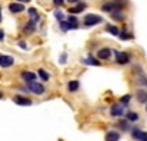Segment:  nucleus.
Instances as JSON below:
<instances>
[{
    "instance_id": "f257e3e1",
    "label": "nucleus",
    "mask_w": 147,
    "mask_h": 141,
    "mask_svg": "<svg viewBox=\"0 0 147 141\" xmlns=\"http://www.w3.org/2000/svg\"><path fill=\"white\" fill-rule=\"evenodd\" d=\"M99 22H102V16L94 15V13L85 15V18H84V25H85V27H93V25H97Z\"/></svg>"
},
{
    "instance_id": "f03ea898",
    "label": "nucleus",
    "mask_w": 147,
    "mask_h": 141,
    "mask_svg": "<svg viewBox=\"0 0 147 141\" xmlns=\"http://www.w3.org/2000/svg\"><path fill=\"white\" fill-rule=\"evenodd\" d=\"M28 90H30V91H32L34 94H43V93L46 91L44 85H43V84H40V82H35V81L28 82Z\"/></svg>"
},
{
    "instance_id": "7ed1b4c3",
    "label": "nucleus",
    "mask_w": 147,
    "mask_h": 141,
    "mask_svg": "<svg viewBox=\"0 0 147 141\" xmlns=\"http://www.w3.org/2000/svg\"><path fill=\"white\" fill-rule=\"evenodd\" d=\"M115 54H116V63H119V65L129 63V54H127L124 52H115Z\"/></svg>"
},
{
    "instance_id": "20e7f679",
    "label": "nucleus",
    "mask_w": 147,
    "mask_h": 141,
    "mask_svg": "<svg viewBox=\"0 0 147 141\" xmlns=\"http://www.w3.org/2000/svg\"><path fill=\"white\" fill-rule=\"evenodd\" d=\"M110 115H112V116H118V117H121L122 115H124V104H121V103L113 104L112 107H110Z\"/></svg>"
},
{
    "instance_id": "39448f33",
    "label": "nucleus",
    "mask_w": 147,
    "mask_h": 141,
    "mask_svg": "<svg viewBox=\"0 0 147 141\" xmlns=\"http://www.w3.org/2000/svg\"><path fill=\"white\" fill-rule=\"evenodd\" d=\"M13 57L12 56H3V54H0V66L2 68H9L13 65Z\"/></svg>"
},
{
    "instance_id": "423d86ee",
    "label": "nucleus",
    "mask_w": 147,
    "mask_h": 141,
    "mask_svg": "<svg viewBox=\"0 0 147 141\" xmlns=\"http://www.w3.org/2000/svg\"><path fill=\"white\" fill-rule=\"evenodd\" d=\"M110 54H112V50H110L109 47H103V49H100L99 52H97V57L103 59V60H107V59L110 57Z\"/></svg>"
},
{
    "instance_id": "0eeeda50",
    "label": "nucleus",
    "mask_w": 147,
    "mask_h": 141,
    "mask_svg": "<svg viewBox=\"0 0 147 141\" xmlns=\"http://www.w3.org/2000/svg\"><path fill=\"white\" fill-rule=\"evenodd\" d=\"M9 10L12 12V13H21V12L25 10V6H24L22 3H10L9 5Z\"/></svg>"
},
{
    "instance_id": "6e6552de",
    "label": "nucleus",
    "mask_w": 147,
    "mask_h": 141,
    "mask_svg": "<svg viewBox=\"0 0 147 141\" xmlns=\"http://www.w3.org/2000/svg\"><path fill=\"white\" fill-rule=\"evenodd\" d=\"M13 101H15L16 104H19V106H30V104L32 103L30 99L22 97V96H15V97H13Z\"/></svg>"
},
{
    "instance_id": "1a4fd4ad",
    "label": "nucleus",
    "mask_w": 147,
    "mask_h": 141,
    "mask_svg": "<svg viewBox=\"0 0 147 141\" xmlns=\"http://www.w3.org/2000/svg\"><path fill=\"white\" fill-rule=\"evenodd\" d=\"M132 138H136V140H140V141H143L146 137H147V132H144V131H141V129H138V128H136V129H132Z\"/></svg>"
},
{
    "instance_id": "9d476101",
    "label": "nucleus",
    "mask_w": 147,
    "mask_h": 141,
    "mask_svg": "<svg viewBox=\"0 0 147 141\" xmlns=\"http://www.w3.org/2000/svg\"><path fill=\"white\" fill-rule=\"evenodd\" d=\"M21 77H22V79H24V81L31 82V81H35V78H37V74H34V72H30V70H24V72L21 74Z\"/></svg>"
},
{
    "instance_id": "9b49d317",
    "label": "nucleus",
    "mask_w": 147,
    "mask_h": 141,
    "mask_svg": "<svg viewBox=\"0 0 147 141\" xmlns=\"http://www.w3.org/2000/svg\"><path fill=\"white\" fill-rule=\"evenodd\" d=\"M87 7V5L85 3H78V5H75V6H72L71 9H69V13H74V15H77V13H81V12Z\"/></svg>"
},
{
    "instance_id": "f8f14e48",
    "label": "nucleus",
    "mask_w": 147,
    "mask_h": 141,
    "mask_svg": "<svg viewBox=\"0 0 147 141\" xmlns=\"http://www.w3.org/2000/svg\"><path fill=\"white\" fill-rule=\"evenodd\" d=\"M119 138H121V134L119 132H116V131H109L107 134H106V141H119Z\"/></svg>"
},
{
    "instance_id": "ddd939ff",
    "label": "nucleus",
    "mask_w": 147,
    "mask_h": 141,
    "mask_svg": "<svg viewBox=\"0 0 147 141\" xmlns=\"http://www.w3.org/2000/svg\"><path fill=\"white\" fill-rule=\"evenodd\" d=\"M35 25H37L35 22L28 21V22L25 23V27H24V32H25V34H31V32H34V31H35Z\"/></svg>"
},
{
    "instance_id": "4468645a",
    "label": "nucleus",
    "mask_w": 147,
    "mask_h": 141,
    "mask_svg": "<svg viewBox=\"0 0 147 141\" xmlns=\"http://www.w3.org/2000/svg\"><path fill=\"white\" fill-rule=\"evenodd\" d=\"M28 13H30V16H31V21L32 22H38L40 21V15L37 13V9H34V7H31V9H28Z\"/></svg>"
},
{
    "instance_id": "2eb2a0df",
    "label": "nucleus",
    "mask_w": 147,
    "mask_h": 141,
    "mask_svg": "<svg viewBox=\"0 0 147 141\" xmlns=\"http://www.w3.org/2000/svg\"><path fill=\"white\" fill-rule=\"evenodd\" d=\"M137 100H138L140 103H147V91L138 90V91H137Z\"/></svg>"
},
{
    "instance_id": "dca6fc26",
    "label": "nucleus",
    "mask_w": 147,
    "mask_h": 141,
    "mask_svg": "<svg viewBox=\"0 0 147 141\" xmlns=\"http://www.w3.org/2000/svg\"><path fill=\"white\" fill-rule=\"evenodd\" d=\"M127 121H128V122H137V121H138V113H136V112H128V113H127Z\"/></svg>"
},
{
    "instance_id": "f3484780",
    "label": "nucleus",
    "mask_w": 147,
    "mask_h": 141,
    "mask_svg": "<svg viewBox=\"0 0 147 141\" xmlns=\"http://www.w3.org/2000/svg\"><path fill=\"white\" fill-rule=\"evenodd\" d=\"M78 88H80V82H78V81H69V84H68V90H69L71 93L77 91Z\"/></svg>"
},
{
    "instance_id": "a211bd4d",
    "label": "nucleus",
    "mask_w": 147,
    "mask_h": 141,
    "mask_svg": "<svg viewBox=\"0 0 147 141\" xmlns=\"http://www.w3.org/2000/svg\"><path fill=\"white\" fill-rule=\"evenodd\" d=\"M85 65H91V66H99L100 65V62L97 60V59H93V57H87V59H84L82 60Z\"/></svg>"
},
{
    "instance_id": "6ab92c4d",
    "label": "nucleus",
    "mask_w": 147,
    "mask_h": 141,
    "mask_svg": "<svg viewBox=\"0 0 147 141\" xmlns=\"http://www.w3.org/2000/svg\"><path fill=\"white\" fill-rule=\"evenodd\" d=\"M102 9L105 10V12H115V5H113V2H109V3H105L103 6H102Z\"/></svg>"
},
{
    "instance_id": "aec40b11",
    "label": "nucleus",
    "mask_w": 147,
    "mask_h": 141,
    "mask_svg": "<svg viewBox=\"0 0 147 141\" xmlns=\"http://www.w3.org/2000/svg\"><path fill=\"white\" fill-rule=\"evenodd\" d=\"M68 23H69L71 30H75V28H78V21H77V16H69Z\"/></svg>"
},
{
    "instance_id": "412c9836",
    "label": "nucleus",
    "mask_w": 147,
    "mask_h": 141,
    "mask_svg": "<svg viewBox=\"0 0 147 141\" xmlns=\"http://www.w3.org/2000/svg\"><path fill=\"white\" fill-rule=\"evenodd\" d=\"M106 31H107L109 34H112V35H118V34H119V30H118V27H115V25H107V27H106Z\"/></svg>"
},
{
    "instance_id": "4be33fe9",
    "label": "nucleus",
    "mask_w": 147,
    "mask_h": 141,
    "mask_svg": "<svg viewBox=\"0 0 147 141\" xmlns=\"http://www.w3.org/2000/svg\"><path fill=\"white\" fill-rule=\"evenodd\" d=\"M112 18L116 19V21H122L125 16H124V13H122L121 10H115V12H112Z\"/></svg>"
},
{
    "instance_id": "5701e85b",
    "label": "nucleus",
    "mask_w": 147,
    "mask_h": 141,
    "mask_svg": "<svg viewBox=\"0 0 147 141\" xmlns=\"http://www.w3.org/2000/svg\"><path fill=\"white\" fill-rule=\"evenodd\" d=\"M38 75L43 81H49V78H50L49 74H47V70H44V69H38Z\"/></svg>"
},
{
    "instance_id": "b1692460",
    "label": "nucleus",
    "mask_w": 147,
    "mask_h": 141,
    "mask_svg": "<svg viewBox=\"0 0 147 141\" xmlns=\"http://www.w3.org/2000/svg\"><path fill=\"white\" fill-rule=\"evenodd\" d=\"M118 35H119V37H121L122 40H129V38H132V35H131L129 32H127L125 30H124V31H121Z\"/></svg>"
},
{
    "instance_id": "393cba45",
    "label": "nucleus",
    "mask_w": 147,
    "mask_h": 141,
    "mask_svg": "<svg viewBox=\"0 0 147 141\" xmlns=\"http://www.w3.org/2000/svg\"><path fill=\"white\" fill-rule=\"evenodd\" d=\"M60 28H62L63 31H68V30H71L69 23H68V22H65V21H60Z\"/></svg>"
},
{
    "instance_id": "a878e982",
    "label": "nucleus",
    "mask_w": 147,
    "mask_h": 141,
    "mask_svg": "<svg viewBox=\"0 0 147 141\" xmlns=\"http://www.w3.org/2000/svg\"><path fill=\"white\" fill-rule=\"evenodd\" d=\"M129 100H131V96H128V94H127V96H124V97L121 99V104H128Z\"/></svg>"
},
{
    "instance_id": "bb28decb",
    "label": "nucleus",
    "mask_w": 147,
    "mask_h": 141,
    "mask_svg": "<svg viewBox=\"0 0 147 141\" xmlns=\"http://www.w3.org/2000/svg\"><path fill=\"white\" fill-rule=\"evenodd\" d=\"M55 16L59 19V21H63L65 19V16H63V13H62V12H60V10H56L55 12Z\"/></svg>"
},
{
    "instance_id": "cd10ccee",
    "label": "nucleus",
    "mask_w": 147,
    "mask_h": 141,
    "mask_svg": "<svg viewBox=\"0 0 147 141\" xmlns=\"http://www.w3.org/2000/svg\"><path fill=\"white\" fill-rule=\"evenodd\" d=\"M119 126L122 129H129V125H128V121H121L119 122Z\"/></svg>"
},
{
    "instance_id": "c85d7f7f",
    "label": "nucleus",
    "mask_w": 147,
    "mask_h": 141,
    "mask_svg": "<svg viewBox=\"0 0 147 141\" xmlns=\"http://www.w3.org/2000/svg\"><path fill=\"white\" fill-rule=\"evenodd\" d=\"M63 2H65V0H53L55 6H62V5H63Z\"/></svg>"
},
{
    "instance_id": "c756f323",
    "label": "nucleus",
    "mask_w": 147,
    "mask_h": 141,
    "mask_svg": "<svg viewBox=\"0 0 147 141\" xmlns=\"http://www.w3.org/2000/svg\"><path fill=\"white\" fill-rule=\"evenodd\" d=\"M140 84H146V87H147V78L146 77H141L140 78Z\"/></svg>"
},
{
    "instance_id": "7c9ffc66",
    "label": "nucleus",
    "mask_w": 147,
    "mask_h": 141,
    "mask_svg": "<svg viewBox=\"0 0 147 141\" xmlns=\"http://www.w3.org/2000/svg\"><path fill=\"white\" fill-rule=\"evenodd\" d=\"M3 38H5V31L0 30V41H3Z\"/></svg>"
},
{
    "instance_id": "2f4dec72",
    "label": "nucleus",
    "mask_w": 147,
    "mask_h": 141,
    "mask_svg": "<svg viewBox=\"0 0 147 141\" xmlns=\"http://www.w3.org/2000/svg\"><path fill=\"white\" fill-rule=\"evenodd\" d=\"M19 46L22 47V49H27V44H25V43H24V41H21V43H19Z\"/></svg>"
},
{
    "instance_id": "473e14b6",
    "label": "nucleus",
    "mask_w": 147,
    "mask_h": 141,
    "mask_svg": "<svg viewBox=\"0 0 147 141\" xmlns=\"http://www.w3.org/2000/svg\"><path fill=\"white\" fill-rule=\"evenodd\" d=\"M68 2H71V3H78V0H68Z\"/></svg>"
},
{
    "instance_id": "72a5a7b5",
    "label": "nucleus",
    "mask_w": 147,
    "mask_h": 141,
    "mask_svg": "<svg viewBox=\"0 0 147 141\" xmlns=\"http://www.w3.org/2000/svg\"><path fill=\"white\" fill-rule=\"evenodd\" d=\"M18 2H22V3H27V2H30V0H18Z\"/></svg>"
},
{
    "instance_id": "f704fd0d",
    "label": "nucleus",
    "mask_w": 147,
    "mask_h": 141,
    "mask_svg": "<svg viewBox=\"0 0 147 141\" xmlns=\"http://www.w3.org/2000/svg\"><path fill=\"white\" fill-rule=\"evenodd\" d=\"M0 21H2V9H0Z\"/></svg>"
},
{
    "instance_id": "c9c22d12",
    "label": "nucleus",
    "mask_w": 147,
    "mask_h": 141,
    "mask_svg": "<svg viewBox=\"0 0 147 141\" xmlns=\"http://www.w3.org/2000/svg\"><path fill=\"white\" fill-rule=\"evenodd\" d=\"M0 99H3V94L2 93H0Z\"/></svg>"
},
{
    "instance_id": "e433bc0d",
    "label": "nucleus",
    "mask_w": 147,
    "mask_h": 141,
    "mask_svg": "<svg viewBox=\"0 0 147 141\" xmlns=\"http://www.w3.org/2000/svg\"><path fill=\"white\" fill-rule=\"evenodd\" d=\"M143 141H147V137H146V138H144V140H143Z\"/></svg>"
},
{
    "instance_id": "4c0bfd02",
    "label": "nucleus",
    "mask_w": 147,
    "mask_h": 141,
    "mask_svg": "<svg viewBox=\"0 0 147 141\" xmlns=\"http://www.w3.org/2000/svg\"><path fill=\"white\" fill-rule=\"evenodd\" d=\"M146 110H147V106H146Z\"/></svg>"
}]
</instances>
